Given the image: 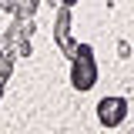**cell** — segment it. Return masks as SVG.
I'll return each mask as SVG.
<instances>
[{"mask_svg":"<svg viewBox=\"0 0 134 134\" xmlns=\"http://www.w3.org/2000/svg\"><path fill=\"white\" fill-rule=\"evenodd\" d=\"M121 114H124V111H121V100H104V104H100V117H104V121L114 124Z\"/></svg>","mask_w":134,"mask_h":134,"instance_id":"cell-1","label":"cell"}]
</instances>
